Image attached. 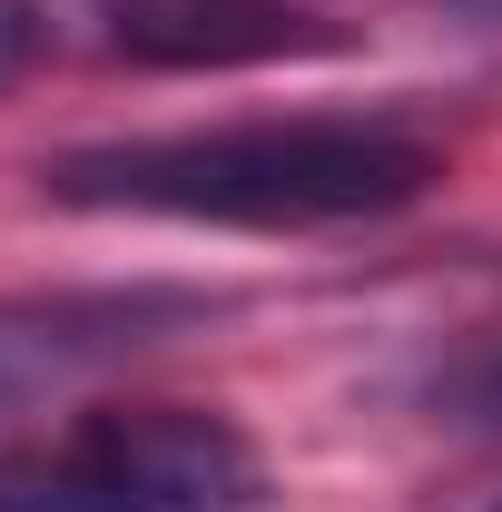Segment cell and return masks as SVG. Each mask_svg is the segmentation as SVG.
<instances>
[{"instance_id":"1","label":"cell","mask_w":502,"mask_h":512,"mask_svg":"<svg viewBox=\"0 0 502 512\" xmlns=\"http://www.w3.org/2000/svg\"><path fill=\"white\" fill-rule=\"evenodd\" d=\"M40 188L89 217L178 227H355L443 188V148L404 119H227L99 138L40 168Z\"/></svg>"},{"instance_id":"2","label":"cell","mask_w":502,"mask_h":512,"mask_svg":"<svg viewBox=\"0 0 502 512\" xmlns=\"http://www.w3.org/2000/svg\"><path fill=\"white\" fill-rule=\"evenodd\" d=\"M256 444L207 404H119L79 434L0 453V512H247Z\"/></svg>"},{"instance_id":"3","label":"cell","mask_w":502,"mask_h":512,"mask_svg":"<svg viewBox=\"0 0 502 512\" xmlns=\"http://www.w3.org/2000/svg\"><path fill=\"white\" fill-rule=\"evenodd\" d=\"M99 40L138 69H276V60H335L355 50L345 20L296 0H89Z\"/></svg>"},{"instance_id":"4","label":"cell","mask_w":502,"mask_h":512,"mask_svg":"<svg viewBox=\"0 0 502 512\" xmlns=\"http://www.w3.org/2000/svg\"><path fill=\"white\" fill-rule=\"evenodd\" d=\"M443 424H473V434H502V345H483V355H463L453 375L434 384Z\"/></svg>"},{"instance_id":"5","label":"cell","mask_w":502,"mask_h":512,"mask_svg":"<svg viewBox=\"0 0 502 512\" xmlns=\"http://www.w3.org/2000/svg\"><path fill=\"white\" fill-rule=\"evenodd\" d=\"M40 40H50V20H40L30 0H0V89H10L20 69L40 60Z\"/></svg>"},{"instance_id":"6","label":"cell","mask_w":502,"mask_h":512,"mask_svg":"<svg viewBox=\"0 0 502 512\" xmlns=\"http://www.w3.org/2000/svg\"><path fill=\"white\" fill-rule=\"evenodd\" d=\"M483 10H502V0H483Z\"/></svg>"},{"instance_id":"7","label":"cell","mask_w":502,"mask_h":512,"mask_svg":"<svg viewBox=\"0 0 502 512\" xmlns=\"http://www.w3.org/2000/svg\"><path fill=\"white\" fill-rule=\"evenodd\" d=\"M493 512H502V503H493Z\"/></svg>"}]
</instances>
